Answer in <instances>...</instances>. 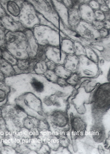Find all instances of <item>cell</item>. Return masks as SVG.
<instances>
[{
    "instance_id": "obj_1",
    "label": "cell",
    "mask_w": 110,
    "mask_h": 154,
    "mask_svg": "<svg viewBox=\"0 0 110 154\" xmlns=\"http://www.w3.org/2000/svg\"><path fill=\"white\" fill-rule=\"evenodd\" d=\"M4 82L10 89L7 103L21 93L30 92L41 100L46 114L56 110L67 111L68 100L75 90L71 86L60 87L47 80L43 75L33 72L6 77Z\"/></svg>"
},
{
    "instance_id": "obj_2",
    "label": "cell",
    "mask_w": 110,
    "mask_h": 154,
    "mask_svg": "<svg viewBox=\"0 0 110 154\" xmlns=\"http://www.w3.org/2000/svg\"><path fill=\"white\" fill-rule=\"evenodd\" d=\"M39 45L34 36L33 30L25 29L24 31L6 33V48L17 59H27L35 57Z\"/></svg>"
},
{
    "instance_id": "obj_3",
    "label": "cell",
    "mask_w": 110,
    "mask_h": 154,
    "mask_svg": "<svg viewBox=\"0 0 110 154\" xmlns=\"http://www.w3.org/2000/svg\"><path fill=\"white\" fill-rule=\"evenodd\" d=\"M91 98V117L93 123L100 122L110 109V83L100 85L94 90Z\"/></svg>"
},
{
    "instance_id": "obj_4",
    "label": "cell",
    "mask_w": 110,
    "mask_h": 154,
    "mask_svg": "<svg viewBox=\"0 0 110 154\" xmlns=\"http://www.w3.org/2000/svg\"><path fill=\"white\" fill-rule=\"evenodd\" d=\"M8 104H16L28 116L39 119H45L46 114L43 112L42 102L39 98L30 92H25L18 94Z\"/></svg>"
},
{
    "instance_id": "obj_5",
    "label": "cell",
    "mask_w": 110,
    "mask_h": 154,
    "mask_svg": "<svg viewBox=\"0 0 110 154\" xmlns=\"http://www.w3.org/2000/svg\"><path fill=\"white\" fill-rule=\"evenodd\" d=\"M1 109V116L8 131L15 134L23 129L24 119L28 114L20 107L16 104L7 103Z\"/></svg>"
},
{
    "instance_id": "obj_6",
    "label": "cell",
    "mask_w": 110,
    "mask_h": 154,
    "mask_svg": "<svg viewBox=\"0 0 110 154\" xmlns=\"http://www.w3.org/2000/svg\"><path fill=\"white\" fill-rule=\"evenodd\" d=\"M32 30L39 45L42 47H60L62 38L58 30L43 24L36 26Z\"/></svg>"
},
{
    "instance_id": "obj_7",
    "label": "cell",
    "mask_w": 110,
    "mask_h": 154,
    "mask_svg": "<svg viewBox=\"0 0 110 154\" xmlns=\"http://www.w3.org/2000/svg\"><path fill=\"white\" fill-rule=\"evenodd\" d=\"M30 4L37 12L59 30L60 19L52 0H24Z\"/></svg>"
},
{
    "instance_id": "obj_8",
    "label": "cell",
    "mask_w": 110,
    "mask_h": 154,
    "mask_svg": "<svg viewBox=\"0 0 110 154\" xmlns=\"http://www.w3.org/2000/svg\"><path fill=\"white\" fill-rule=\"evenodd\" d=\"M50 125V131L52 134L59 136L70 131V118L67 111L56 110L46 115Z\"/></svg>"
},
{
    "instance_id": "obj_9",
    "label": "cell",
    "mask_w": 110,
    "mask_h": 154,
    "mask_svg": "<svg viewBox=\"0 0 110 154\" xmlns=\"http://www.w3.org/2000/svg\"><path fill=\"white\" fill-rule=\"evenodd\" d=\"M18 20L25 29L31 30L40 24V18L37 11L30 4L24 0L21 4V10Z\"/></svg>"
},
{
    "instance_id": "obj_10",
    "label": "cell",
    "mask_w": 110,
    "mask_h": 154,
    "mask_svg": "<svg viewBox=\"0 0 110 154\" xmlns=\"http://www.w3.org/2000/svg\"><path fill=\"white\" fill-rule=\"evenodd\" d=\"M79 64L76 73L80 78H95L99 74V64L90 60L85 55L79 57Z\"/></svg>"
},
{
    "instance_id": "obj_11",
    "label": "cell",
    "mask_w": 110,
    "mask_h": 154,
    "mask_svg": "<svg viewBox=\"0 0 110 154\" xmlns=\"http://www.w3.org/2000/svg\"><path fill=\"white\" fill-rule=\"evenodd\" d=\"M70 118V134L73 140L82 139L88 133V123L79 115L72 114Z\"/></svg>"
},
{
    "instance_id": "obj_12",
    "label": "cell",
    "mask_w": 110,
    "mask_h": 154,
    "mask_svg": "<svg viewBox=\"0 0 110 154\" xmlns=\"http://www.w3.org/2000/svg\"><path fill=\"white\" fill-rule=\"evenodd\" d=\"M75 31L81 38L91 43L101 39L99 30L95 29L92 24L83 20L80 21Z\"/></svg>"
},
{
    "instance_id": "obj_13",
    "label": "cell",
    "mask_w": 110,
    "mask_h": 154,
    "mask_svg": "<svg viewBox=\"0 0 110 154\" xmlns=\"http://www.w3.org/2000/svg\"><path fill=\"white\" fill-rule=\"evenodd\" d=\"M97 54L99 59L102 60L110 61V41L109 38L101 39L99 41L92 42L89 45Z\"/></svg>"
},
{
    "instance_id": "obj_14",
    "label": "cell",
    "mask_w": 110,
    "mask_h": 154,
    "mask_svg": "<svg viewBox=\"0 0 110 154\" xmlns=\"http://www.w3.org/2000/svg\"><path fill=\"white\" fill-rule=\"evenodd\" d=\"M45 55L47 59L57 65H64L67 54L61 50L60 47L55 46L45 47Z\"/></svg>"
},
{
    "instance_id": "obj_15",
    "label": "cell",
    "mask_w": 110,
    "mask_h": 154,
    "mask_svg": "<svg viewBox=\"0 0 110 154\" xmlns=\"http://www.w3.org/2000/svg\"><path fill=\"white\" fill-rule=\"evenodd\" d=\"M88 133L94 143L97 144L103 143L106 139L105 128L101 121L93 123Z\"/></svg>"
},
{
    "instance_id": "obj_16",
    "label": "cell",
    "mask_w": 110,
    "mask_h": 154,
    "mask_svg": "<svg viewBox=\"0 0 110 154\" xmlns=\"http://www.w3.org/2000/svg\"><path fill=\"white\" fill-rule=\"evenodd\" d=\"M37 60L35 57L27 59H18L16 65L13 66L16 75L33 72Z\"/></svg>"
},
{
    "instance_id": "obj_17",
    "label": "cell",
    "mask_w": 110,
    "mask_h": 154,
    "mask_svg": "<svg viewBox=\"0 0 110 154\" xmlns=\"http://www.w3.org/2000/svg\"><path fill=\"white\" fill-rule=\"evenodd\" d=\"M37 137L43 144L47 145L52 151L57 150L61 146L58 136L52 134L50 130L40 131Z\"/></svg>"
},
{
    "instance_id": "obj_18",
    "label": "cell",
    "mask_w": 110,
    "mask_h": 154,
    "mask_svg": "<svg viewBox=\"0 0 110 154\" xmlns=\"http://www.w3.org/2000/svg\"><path fill=\"white\" fill-rule=\"evenodd\" d=\"M23 1L10 0L2 4V5L7 14L18 20L21 10V4Z\"/></svg>"
},
{
    "instance_id": "obj_19",
    "label": "cell",
    "mask_w": 110,
    "mask_h": 154,
    "mask_svg": "<svg viewBox=\"0 0 110 154\" xmlns=\"http://www.w3.org/2000/svg\"><path fill=\"white\" fill-rule=\"evenodd\" d=\"M1 20L3 24L4 28L10 32H18L24 31L25 29L18 20H14L13 18L6 14L4 17H1Z\"/></svg>"
},
{
    "instance_id": "obj_20",
    "label": "cell",
    "mask_w": 110,
    "mask_h": 154,
    "mask_svg": "<svg viewBox=\"0 0 110 154\" xmlns=\"http://www.w3.org/2000/svg\"><path fill=\"white\" fill-rule=\"evenodd\" d=\"M39 119L30 116H27L23 121L24 128L30 131V134L33 137H37L40 131L38 129Z\"/></svg>"
},
{
    "instance_id": "obj_21",
    "label": "cell",
    "mask_w": 110,
    "mask_h": 154,
    "mask_svg": "<svg viewBox=\"0 0 110 154\" xmlns=\"http://www.w3.org/2000/svg\"><path fill=\"white\" fill-rule=\"evenodd\" d=\"M78 10L81 20L91 23L95 20L94 11L88 5V3H82L78 5Z\"/></svg>"
},
{
    "instance_id": "obj_22",
    "label": "cell",
    "mask_w": 110,
    "mask_h": 154,
    "mask_svg": "<svg viewBox=\"0 0 110 154\" xmlns=\"http://www.w3.org/2000/svg\"><path fill=\"white\" fill-rule=\"evenodd\" d=\"M81 20L78 6H73L68 10V28L71 30H76Z\"/></svg>"
},
{
    "instance_id": "obj_23",
    "label": "cell",
    "mask_w": 110,
    "mask_h": 154,
    "mask_svg": "<svg viewBox=\"0 0 110 154\" xmlns=\"http://www.w3.org/2000/svg\"><path fill=\"white\" fill-rule=\"evenodd\" d=\"M79 61V57L76 55H67L64 64V67L72 73H74L77 71Z\"/></svg>"
},
{
    "instance_id": "obj_24",
    "label": "cell",
    "mask_w": 110,
    "mask_h": 154,
    "mask_svg": "<svg viewBox=\"0 0 110 154\" xmlns=\"http://www.w3.org/2000/svg\"><path fill=\"white\" fill-rule=\"evenodd\" d=\"M0 71L4 74L5 77H10L16 75L13 66L0 57Z\"/></svg>"
},
{
    "instance_id": "obj_25",
    "label": "cell",
    "mask_w": 110,
    "mask_h": 154,
    "mask_svg": "<svg viewBox=\"0 0 110 154\" xmlns=\"http://www.w3.org/2000/svg\"><path fill=\"white\" fill-rule=\"evenodd\" d=\"M61 50L67 55H74V41L69 38H62L61 41Z\"/></svg>"
},
{
    "instance_id": "obj_26",
    "label": "cell",
    "mask_w": 110,
    "mask_h": 154,
    "mask_svg": "<svg viewBox=\"0 0 110 154\" xmlns=\"http://www.w3.org/2000/svg\"><path fill=\"white\" fill-rule=\"evenodd\" d=\"M55 72L57 75V76L60 78L67 80L72 74L70 71L68 70L62 65H57L56 67Z\"/></svg>"
},
{
    "instance_id": "obj_27",
    "label": "cell",
    "mask_w": 110,
    "mask_h": 154,
    "mask_svg": "<svg viewBox=\"0 0 110 154\" xmlns=\"http://www.w3.org/2000/svg\"><path fill=\"white\" fill-rule=\"evenodd\" d=\"M1 57L3 58L4 60L11 64L12 66L16 65L17 64L18 59L14 57L12 54L8 51L6 49H2L1 51Z\"/></svg>"
},
{
    "instance_id": "obj_28",
    "label": "cell",
    "mask_w": 110,
    "mask_h": 154,
    "mask_svg": "<svg viewBox=\"0 0 110 154\" xmlns=\"http://www.w3.org/2000/svg\"><path fill=\"white\" fill-rule=\"evenodd\" d=\"M47 70V68L46 64V60L39 61L35 64L33 72L37 75H43Z\"/></svg>"
},
{
    "instance_id": "obj_29",
    "label": "cell",
    "mask_w": 110,
    "mask_h": 154,
    "mask_svg": "<svg viewBox=\"0 0 110 154\" xmlns=\"http://www.w3.org/2000/svg\"><path fill=\"white\" fill-rule=\"evenodd\" d=\"M43 143L41 141L39 137H32L30 140V142L27 144V146L32 151L37 152L41 147Z\"/></svg>"
},
{
    "instance_id": "obj_30",
    "label": "cell",
    "mask_w": 110,
    "mask_h": 154,
    "mask_svg": "<svg viewBox=\"0 0 110 154\" xmlns=\"http://www.w3.org/2000/svg\"><path fill=\"white\" fill-rule=\"evenodd\" d=\"M85 56L90 60L93 61L94 63L98 64L99 61V57H98L97 53L90 48L89 46L85 47Z\"/></svg>"
},
{
    "instance_id": "obj_31",
    "label": "cell",
    "mask_w": 110,
    "mask_h": 154,
    "mask_svg": "<svg viewBox=\"0 0 110 154\" xmlns=\"http://www.w3.org/2000/svg\"><path fill=\"white\" fill-rule=\"evenodd\" d=\"M9 133L10 131L7 129L6 123L1 116H0V140H3Z\"/></svg>"
},
{
    "instance_id": "obj_32",
    "label": "cell",
    "mask_w": 110,
    "mask_h": 154,
    "mask_svg": "<svg viewBox=\"0 0 110 154\" xmlns=\"http://www.w3.org/2000/svg\"><path fill=\"white\" fill-rule=\"evenodd\" d=\"M74 55H76L77 57H79L82 55H85V46H84L80 42L74 41Z\"/></svg>"
},
{
    "instance_id": "obj_33",
    "label": "cell",
    "mask_w": 110,
    "mask_h": 154,
    "mask_svg": "<svg viewBox=\"0 0 110 154\" xmlns=\"http://www.w3.org/2000/svg\"><path fill=\"white\" fill-rule=\"evenodd\" d=\"M81 80L80 78L76 72L72 73L69 78H68L66 81L68 84L72 87H75L77 85H79L80 81Z\"/></svg>"
},
{
    "instance_id": "obj_34",
    "label": "cell",
    "mask_w": 110,
    "mask_h": 154,
    "mask_svg": "<svg viewBox=\"0 0 110 154\" xmlns=\"http://www.w3.org/2000/svg\"><path fill=\"white\" fill-rule=\"evenodd\" d=\"M14 149L17 154H37V152L31 150L27 144L17 145Z\"/></svg>"
},
{
    "instance_id": "obj_35",
    "label": "cell",
    "mask_w": 110,
    "mask_h": 154,
    "mask_svg": "<svg viewBox=\"0 0 110 154\" xmlns=\"http://www.w3.org/2000/svg\"><path fill=\"white\" fill-rule=\"evenodd\" d=\"M43 75V76L45 77L47 80L51 82H53V83H56V84L57 80L58 79V77L57 76V75L55 73V71L47 70L44 73Z\"/></svg>"
},
{
    "instance_id": "obj_36",
    "label": "cell",
    "mask_w": 110,
    "mask_h": 154,
    "mask_svg": "<svg viewBox=\"0 0 110 154\" xmlns=\"http://www.w3.org/2000/svg\"><path fill=\"white\" fill-rule=\"evenodd\" d=\"M7 30L5 29H0V48L4 49L6 45V33Z\"/></svg>"
},
{
    "instance_id": "obj_37",
    "label": "cell",
    "mask_w": 110,
    "mask_h": 154,
    "mask_svg": "<svg viewBox=\"0 0 110 154\" xmlns=\"http://www.w3.org/2000/svg\"><path fill=\"white\" fill-rule=\"evenodd\" d=\"M37 61H39L46 60L47 59L45 55V47L40 46L39 47V49L37 51V53L35 57Z\"/></svg>"
},
{
    "instance_id": "obj_38",
    "label": "cell",
    "mask_w": 110,
    "mask_h": 154,
    "mask_svg": "<svg viewBox=\"0 0 110 154\" xmlns=\"http://www.w3.org/2000/svg\"><path fill=\"white\" fill-rule=\"evenodd\" d=\"M38 129L39 131L50 130V125L46 118L39 120L38 124Z\"/></svg>"
},
{
    "instance_id": "obj_39",
    "label": "cell",
    "mask_w": 110,
    "mask_h": 154,
    "mask_svg": "<svg viewBox=\"0 0 110 154\" xmlns=\"http://www.w3.org/2000/svg\"><path fill=\"white\" fill-rule=\"evenodd\" d=\"M94 14H95V20H99L101 22H103L106 20L105 15L103 12H102L100 10L94 11Z\"/></svg>"
},
{
    "instance_id": "obj_40",
    "label": "cell",
    "mask_w": 110,
    "mask_h": 154,
    "mask_svg": "<svg viewBox=\"0 0 110 154\" xmlns=\"http://www.w3.org/2000/svg\"><path fill=\"white\" fill-rule=\"evenodd\" d=\"M51 149L46 144H43L40 149L37 151V154H50Z\"/></svg>"
},
{
    "instance_id": "obj_41",
    "label": "cell",
    "mask_w": 110,
    "mask_h": 154,
    "mask_svg": "<svg viewBox=\"0 0 110 154\" xmlns=\"http://www.w3.org/2000/svg\"><path fill=\"white\" fill-rule=\"evenodd\" d=\"M1 154H17L16 151L13 147H10L4 144V149L1 152Z\"/></svg>"
},
{
    "instance_id": "obj_42",
    "label": "cell",
    "mask_w": 110,
    "mask_h": 154,
    "mask_svg": "<svg viewBox=\"0 0 110 154\" xmlns=\"http://www.w3.org/2000/svg\"><path fill=\"white\" fill-rule=\"evenodd\" d=\"M99 32L100 34V38L101 39H105L109 38L110 36V30L107 29L105 28H102L101 29L99 30Z\"/></svg>"
},
{
    "instance_id": "obj_43",
    "label": "cell",
    "mask_w": 110,
    "mask_h": 154,
    "mask_svg": "<svg viewBox=\"0 0 110 154\" xmlns=\"http://www.w3.org/2000/svg\"><path fill=\"white\" fill-rule=\"evenodd\" d=\"M88 4L94 11L97 10L100 8V5L97 0H90L88 2Z\"/></svg>"
},
{
    "instance_id": "obj_44",
    "label": "cell",
    "mask_w": 110,
    "mask_h": 154,
    "mask_svg": "<svg viewBox=\"0 0 110 154\" xmlns=\"http://www.w3.org/2000/svg\"><path fill=\"white\" fill-rule=\"evenodd\" d=\"M92 25L94 27L97 29V30H99L101 29L102 28H104L103 27V22H101L99 20H94L93 22L91 23Z\"/></svg>"
},
{
    "instance_id": "obj_45",
    "label": "cell",
    "mask_w": 110,
    "mask_h": 154,
    "mask_svg": "<svg viewBox=\"0 0 110 154\" xmlns=\"http://www.w3.org/2000/svg\"><path fill=\"white\" fill-rule=\"evenodd\" d=\"M46 64L47 70L52 71H55L57 65V64H56L55 63H54L53 62H52V61L49 60L47 59L46 60Z\"/></svg>"
},
{
    "instance_id": "obj_46",
    "label": "cell",
    "mask_w": 110,
    "mask_h": 154,
    "mask_svg": "<svg viewBox=\"0 0 110 154\" xmlns=\"http://www.w3.org/2000/svg\"><path fill=\"white\" fill-rule=\"evenodd\" d=\"M56 84L61 87H68V86H70L68 83L67 82V81L66 79H62V78H60L58 77V80L57 81Z\"/></svg>"
},
{
    "instance_id": "obj_47",
    "label": "cell",
    "mask_w": 110,
    "mask_h": 154,
    "mask_svg": "<svg viewBox=\"0 0 110 154\" xmlns=\"http://www.w3.org/2000/svg\"><path fill=\"white\" fill-rule=\"evenodd\" d=\"M61 2L66 7H67L68 10L70 9L74 6L73 2L72 0H62Z\"/></svg>"
},
{
    "instance_id": "obj_48",
    "label": "cell",
    "mask_w": 110,
    "mask_h": 154,
    "mask_svg": "<svg viewBox=\"0 0 110 154\" xmlns=\"http://www.w3.org/2000/svg\"><path fill=\"white\" fill-rule=\"evenodd\" d=\"M6 14H7V13L4 10L1 2L0 1V17L1 18V17H4V16H5Z\"/></svg>"
},
{
    "instance_id": "obj_49",
    "label": "cell",
    "mask_w": 110,
    "mask_h": 154,
    "mask_svg": "<svg viewBox=\"0 0 110 154\" xmlns=\"http://www.w3.org/2000/svg\"><path fill=\"white\" fill-rule=\"evenodd\" d=\"M99 10L103 12V13H105L107 12L110 11V7L107 6L106 5H100V8Z\"/></svg>"
},
{
    "instance_id": "obj_50",
    "label": "cell",
    "mask_w": 110,
    "mask_h": 154,
    "mask_svg": "<svg viewBox=\"0 0 110 154\" xmlns=\"http://www.w3.org/2000/svg\"><path fill=\"white\" fill-rule=\"evenodd\" d=\"M97 1L100 5H106L110 7V0H97Z\"/></svg>"
},
{
    "instance_id": "obj_51",
    "label": "cell",
    "mask_w": 110,
    "mask_h": 154,
    "mask_svg": "<svg viewBox=\"0 0 110 154\" xmlns=\"http://www.w3.org/2000/svg\"><path fill=\"white\" fill-rule=\"evenodd\" d=\"M103 27L105 28H106L107 29L110 30V20H105L103 22Z\"/></svg>"
},
{
    "instance_id": "obj_52",
    "label": "cell",
    "mask_w": 110,
    "mask_h": 154,
    "mask_svg": "<svg viewBox=\"0 0 110 154\" xmlns=\"http://www.w3.org/2000/svg\"><path fill=\"white\" fill-rule=\"evenodd\" d=\"M6 77L4 74L0 71V81H4Z\"/></svg>"
},
{
    "instance_id": "obj_53",
    "label": "cell",
    "mask_w": 110,
    "mask_h": 154,
    "mask_svg": "<svg viewBox=\"0 0 110 154\" xmlns=\"http://www.w3.org/2000/svg\"><path fill=\"white\" fill-rule=\"evenodd\" d=\"M4 144L3 143V141L2 140H0V154H1V152L4 149Z\"/></svg>"
},
{
    "instance_id": "obj_54",
    "label": "cell",
    "mask_w": 110,
    "mask_h": 154,
    "mask_svg": "<svg viewBox=\"0 0 110 154\" xmlns=\"http://www.w3.org/2000/svg\"><path fill=\"white\" fill-rule=\"evenodd\" d=\"M104 14H105V18H106V20H110V11H109V12H105V13H104Z\"/></svg>"
},
{
    "instance_id": "obj_55",
    "label": "cell",
    "mask_w": 110,
    "mask_h": 154,
    "mask_svg": "<svg viewBox=\"0 0 110 154\" xmlns=\"http://www.w3.org/2000/svg\"><path fill=\"white\" fill-rule=\"evenodd\" d=\"M4 29V28L3 24H2V22L1 18L0 17V29Z\"/></svg>"
},
{
    "instance_id": "obj_56",
    "label": "cell",
    "mask_w": 110,
    "mask_h": 154,
    "mask_svg": "<svg viewBox=\"0 0 110 154\" xmlns=\"http://www.w3.org/2000/svg\"><path fill=\"white\" fill-rule=\"evenodd\" d=\"M8 1H10V0H0V1L1 2L2 4H4L7 2ZM14 1H22V0H14Z\"/></svg>"
},
{
    "instance_id": "obj_57",
    "label": "cell",
    "mask_w": 110,
    "mask_h": 154,
    "mask_svg": "<svg viewBox=\"0 0 110 154\" xmlns=\"http://www.w3.org/2000/svg\"><path fill=\"white\" fill-rule=\"evenodd\" d=\"M1 51H2V49L0 48V57H1Z\"/></svg>"
},
{
    "instance_id": "obj_58",
    "label": "cell",
    "mask_w": 110,
    "mask_h": 154,
    "mask_svg": "<svg viewBox=\"0 0 110 154\" xmlns=\"http://www.w3.org/2000/svg\"><path fill=\"white\" fill-rule=\"evenodd\" d=\"M0 116H1V109L0 108Z\"/></svg>"
},
{
    "instance_id": "obj_59",
    "label": "cell",
    "mask_w": 110,
    "mask_h": 154,
    "mask_svg": "<svg viewBox=\"0 0 110 154\" xmlns=\"http://www.w3.org/2000/svg\"><path fill=\"white\" fill-rule=\"evenodd\" d=\"M58 1H60V2H61L62 1V0H57Z\"/></svg>"
}]
</instances>
